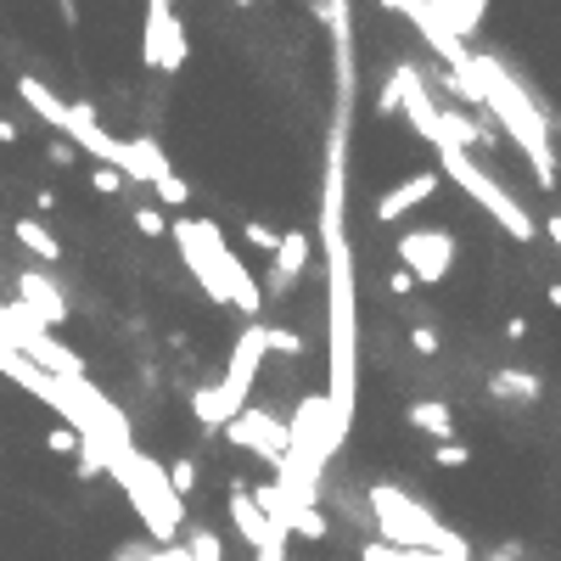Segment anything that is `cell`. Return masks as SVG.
Returning a JSON list of instances; mask_svg holds the SVG:
<instances>
[{"instance_id":"cell-29","label":"cell","mask_w":561,"mask_h":561,"mask_svg":"<svg viewBox=\"0 0 561 561\" xmlns=\"http://www.w3.org/2000/svg\"><path fill=\"white\" fill-rule=\"evenodd\" d=\"M242 242H247L253 253H276V247H281V230H270L264 219H247V225H242Z\"/></svg>"},{"instance_id":"cell-32","label":"cell","mask_w":561,"mask_h":561,"mask_svg":"<svg viewBox=\"0 0 561 561\" xmlns=\"http://www.w3.org/2000/svg\"><path fill=\"white\" fill-rule=\"evenodd\" d=\"M163 472H169V488L180 494V500L196 488V467H191V460H175V467H163Z\"/></svg>"},{"instance_id":"cell-50","label":"cell","mask_w":561,"mask_h":561,"mask_svg":"<svg viewBox=\"0 0 561 561\" xmlns=\"http://www.w3.org/2000/svg\"><path fill=\"white\" fill-rule=\"evenodd\" d=\"M382 7H387V12H399V7H405V0H382Z\"/></svg>"},{"instance_id":"cell-20","label":"cell","mask_w":561,"mask_h":561,"mask_svg":"<svg viewBox=\"0 0 561 561\" xmlns=\"http://www.w3.org/2000/svg\"><path fill=\"white\" fill-rule=\"evenodd\" d=\"M17 95H23V107L35 113L40 124H51V129H62V124H68V102H62V95H56L46 79L23 74V79H17Z\"/></svg>"},{"instance_id":"cell-7","label":"cell","mask_w":561,"mask_h":561,"mask_svg":"<svg viewBox=\"0 0 561 561\" xmlns=\"http://www.w3.org/2000/svg\"><path fill=\"white\" fill-rule=\"evenodd\" d=\"M399 270H410L426 286L449 281V270H455V237H449V230H405V237H399Z\"/></svg>"},{"instance_id":"cell-22","label":"cell","mask_w":561,"mask_h":561,"mask_svg":"<svg viewBox=\"0 0 561 561\" xmlns=\"http://www.w3.org/2000/svg\"><path fill=\"white\" fill-rule=\"evenodd\" d=\"M12 237H17V247H23L28 258H40V264H56V258H62V242L51 237L35 214H23V219L12 225Z\"/></svg>"},{"instance_id":"cell-39","label":"cell","mask_w":561,"mask_h":561,"mask_svg":"<svg viewBox=\"0 0 561 561\" xmlns=\"http://www.w3.org/2000/svg\"><path fill=\"white\" fill-rule=\"evenodd\" d=\"M387 286H393V298H410V292H416V276H410V270H393Z\"/></svg>"},{"instance_id":"cell-41","label":"cell","mask_w":561,"mask_h":561,"mask_svg":"<svg viewBox=\"0 0 561 561\" xmlns=\"http://www.w3.org/2000/svg\"><path fill=\"white\" fill-rule=\"evenodd\" d=\"M35 208H40V214H56V208H62V196H56V191H40V196H35Z\"/></svg>"},{"instance_id":"cell-11","label":"cell","mask_w":561,"mask_h":561,"mask_svg":"<svg viewBox=\"0 0 561 561\" xmlns=\"http://www.w3.org/2000/svg\"><path fill=\"white\" fill-rule=\"evenodd\" d=\"M264 354H270V343H264V326H258V320H247V332L237 337V348H230V359H225L219 387H225V393H237V399L247 405V393H253V382H258Z\"/></svg>"},{"instance_id":"cell-2","label":"cell","mask_w":561,"mask_h":561,"mask_svg":"<svg viewBox=\"0 0 561 561\" xmlns=\"http://www.w3.org/2000/svg\"><path fill=\"white\" fill-rule=\"evenodd\" d=\"M366 511L377 522L382 545H405V550H438V556H472V545L444 527L433 511H426L416 494H405L399 483H371L366 488Z\"/></svg>"},{"instance_id":"cell-46","label":"cell","mask_w":561,"mask_h":561,"mask_svg":"<svg viewBox=\"0 0 561 561\" xmlns=\"http://www.w3.org/2000/svg\"><path fill=\"white\" fill-rule=\"evenodd\" d=\"M545 298H550V304L561 309V281H556V286H545Z\"/></svg>"},{"instance_id":"cell-17","label":"cell","mask_w":561,"mask_h":561,"mask_svg":"<svg viewBox=\"0 0 561 561\" xmlns=\"http://www.w3.org/2000/svg\"><path fill=\"white\" fill-rule=\"evenodd\" d=\"M304 264H309V237H304V230H281V247L270 253V298H286V292L281 286H292V281H298L304 276Z\"/></svg>"},{"instance_id":"cell-21","label":"cell","mask_w":561,"mask_h":561,"mask_svg":"<svg viewBox=\"0 0 561 561\" xmlns=\"http://www.w3.org/2000/svg\"><path fill=\"white\" fill-rule=\"evenodd\" d=\"M426 7L438 12V23L449 28L455 40H472L477 23H483V12H488V0H426Z\"/></svg>"},{"instance_id":"cell-14","label":"cell","mask_w":561,"mask_h":561,"mask_svg":"<svg viewBox=\"0 0 561 561\" xmlns=\"http://www.w3.org/2000/svg\"><path fill=\"white\" fill-rule=\"evenodd\" d=\"M62 136H68L79 152L102 157L107 169H118V163H124V141H113L107 129L95 124V107H90V102H74V107H68V124H62Z\"/></svg>"},{"instance_id":"cell-30","label":"cell","mask_w":561,"mask_h":561,"mask_svg":"<svg viewBox=\"0 0 561 561\" xmlns=\"http://www.w3.org/2000/svg\"><path fill=\"white\" fill-rule=\"evenodd\" d=\"M264 343H270V354H292V359L304 354V337L286 332V326H264Z\"/></svg>"},{"instance_id":"cell-38","label":"cell","mask_w":561,"mask_h":561,"mask_svg":"<svg viewBox=\"0 0 561 561\" xmlns=\"http://www.w3.org/2000/svg\"><path fill=\"white\" fill-rule=\"evenodd\" d=\"M410 348H416V354H438V332H433V326H416V332H410Z\"/></svg>"},{"instance_id":"cell-48","label":"cell","mask_w":561,"mask_h":561,"mask_svg":"<svg viewBox=\"0 0 561 561\" xmlns=\"http://www.w3.org/2000/svg\"><path fill=\"white\" fill-rule=\"evenodd\" d=\"M545 124H550V136H561V113H545Z\"/></svg>"},{"instance_id":"cell-5","label":"cell","mask_w":561,"mask_h":561,"mask_svg":"<svg viewBox=\"0 0 561 561\" xmlns=\"http://www.w3.org/2000/svg\"><path fill=\"white\" fill-rule=\"evenodd\" d=\"M438 163H444V175L472 196V203L506 230V237H517V242H534L539 237V225H534V214H527L522 203H511V191L494 180L483 163H472V152H460V146H438Z\"/></svg>"},{"instance_id":"cell-42","label":"cell","mask_w":561,"mask_h":561,"mask_svg":"<svg viewBox=\"0 0 561 561\" xmlns=\"http://www.w3.org/2000/svg\"><path fill=\"white\" fill-rule=\"evenodd\" d=\"M506 337H511V343H522V337H527V320H522V315H511V320H506Z\"/></svg>"},{"instance_id":"cell-40","label":"cell","mask_w":561,"mask_h":561,"mask_svg":"<svg viewBox=\"0 0 561 561\" xmlns=\"http://www.w3.org/2000/svg\"><path fill=\"white\" fill-rule=\"evenodd\" d=\"M377 113H399V90H393V79H387V90L377 95Z\"/></svg>"},{"instance_id":"cell-6","label":"cell","mask_w":561,"mask_h":561,"mask_svg":"<svg viewBox=\"0 0 561 561\" xmlns=\"http://www.w3.org/2000/svg\"><path fill=\"white\" fill-rule=\"evenodd\" d=\"M7 348H17L23 359H35L46 377H85V359L68 343H56L51 326H40L17 298L7 304Z\"/></svg>"},{"instance_id":"cell-27","label":"cell","mask_w":561,"mask_h":561,"mask_svg":"<svg viewBox=\"0 0 561 561\" xmlns=\"http://www.w3.org/2000/svg\"><path fill=\"white\" fill-rule=\"evenodd\" d=\"M292 534H304V539H326L332 534V522H326L320 506H292Z\"/></svg>"},{"instance_id":"cell-37","label":"cell","mask_w":561,"mask_h":561,"mask_svg":"<svg viewBox=\"0 0 561 561\" xmlns=\"http://www.w3.org/2000/svg\"><path fill=\"white\" fill-rule=\"evenodd\" d=\"M74 157H79V146H74V141H51V152H46V163H51V169H68Z\"/></svg>"},{"instance_id":"cell-3","label":"cell","mask_w":561,"mask_h":561,"mask_svg":"<svg viewBox=\"0 0 561 561\" xmlns=\"http://www.w3.org/2000/svg\"><path fill=\"white\" fill-rule=\"evenodd\" d=\"M107 472H113V483L129 494V506L141 511L146 534H152L157 545H175V539L186 534V500L169 488V472H163L157 460H146L141 449H129V455L113 460Z\"/></svg>"},{"instance_id":"cell-24","label":"cell","mask_w":561,"mask_h":561,"mask_svg":"<svg viewBox=\"0 0 561 561\" xmlns=\"http://www.w3.org/2000/svg\"><path fill=\"white\" fill-rule=\"evenodd\" d=\"M488 393H494V399H522V405H534L545 387H539L534 371H494V377H488Z\"/></svg>"},{"instance_id":"cell-15","label":"cell","mask_w":561,"mask_h":561,"mask_svg":"<svg viewBox=\"0 0 561 561\" xmlns=\"http://www.w3.org/2000/svg\"><path fill=\"white\" fill-rule=\"evenodd\" d=\"M230 527H237L253 550H281V534L270 527V517L258 511V500H253L247 483H230Z\"/></svg>"},{"instance_id":"cell-18","label":"cell","mask_w":561,"mask_h":561,"mask_svg":"<svg viewBox=\"0 0 561 561\" xmlns=\"http://www.w3.org/2000/svg\"><path fill=\"white\" fill-rule=\"evenodd\" d=\"M118 175H124V180H146V186H157L163 175H175V169H169V157H163V146H157L152 136H141V141H124Z\"/></svg>"},{"instance_id":"cell-43","label":"cell","mask_w":561,"mask_h":561,"mask_svg":"<svg viewBox=\"0 0 561 561\" xmlns=\"http://www.w3.org/2000/svg\"><path fill=\"white\" fill-rule=\"evenodd\" d=\"M56 12H62V23L74 28V23H79V0H56Z\"/></svg>"},{"instance_id":"cell-35","label":"cell","mask_w":561,"mask_h":561,"mask_svg":"<svg viewBox=\"0 0 561 561\" xmlns=\"http://www.w3.org/2000/svg\"><path fill=\"white\" fill-rule=\"evenodd\" d=\"M433 460H438V467H472V449L449 438V444H438V449H433Z\"/></svg>"},{"instance_id":"cell-23","label":"cell","mask_w":561,"mask_h":561,"mask_svg":"<svg viewBox=\"0 0 561 561\" xmlns=\"http://www.w3.org/2000/svg\"><path fill=\"white\" fill-rule=\"evenodd\" d=\"M410 426H416V433H426V438H438V444H449L455 416H449L444 399H421V405H410Z\"/></svg>"},{"instance_id":"cell-25","label":"cell","mask_w":561,"mask_h":561,"mask_svg":"<svg viewBox=\"0 0 561 561\" xmlns=\"http://www.w3.org/2000/svg\"><path fill=\"white\" fill-rule=\"evenodd\" d=\"M359 561H472V556H438V550H405V545L366 539L359 545Z\"/></svg>"},{"instance_id":"cell-10","label":"cell","mask_w":561,"mask_h":561,"mask_svg":"<svg viewBox=\"0 0 561 561\" xmlns=\"http://www.w3.org/2000/svg\"><path fill=\"white\" fill-rule=\"evenodd\" d=\"M393 90H399V113L416 124V136H426L433 146H449V141H444V124H438V102L426 95V85H421V74L410 68V62L393 68Z\"/></svg>"},{"instance_id":"cell-33","label":"cell","mask_w":561,"mask_h":561,"mask_svg":"<svg viewBox=\"0 0 561 561\" xmlns=\"http://www.w3.org/2000/svg\"><path fill=\"white\" fill-rule=\"evenodd\" d=\"M46 449H51V455H79V433H74V426H51Z\"/></svg>"},{"instance_id":"cell-28","label":"cell","mask_w":561,"mask_h":561,"mask_svg":"<svg viewBox=\"0 0 561 561\" xmlns=\"http://www.w3.org/2000/svg\"><path fill=\"white\" fill-rule=\"evenodd\" d=\"M230 304H237V309H242V315H247V320H253V315H258V309H264V292H258V281H253V276H247V270H242V276H237V286H230Z\"/></svg>"},{"instance_id":"cell-51","label":"cell","mask_w":561,"mask_h":561,"mask_svg":"<svg viewBox=\"0 0 561 561\" xmlns=\"http://www.w3.org/2000/svg\"><path fill=\"white\" fill-rule=\"evenodd\" d=\"M237 7H253V0H237Z\"/></svg>"},{"instance_id":"cell-4","label":"cell","mask_w":561,"mask_h":561,"mask_svg":"<svg viewBox=\"0 0 561 561\" xmlns=\"http://www.w3.org/2000/svg\"><path fill=\"white\" fill-rule=\"evenodd\" d=\"M169 237L180 242V258H186V270L196 276V286H203L214 304H230V286H237V276L247 270V264L225 247L219 225L214 219H175Z\"/></svg>"},{"instance_id":"cell-9","label":"cell","mask_w":561,"mask_h":561,"mask_svg":"<svg viewBox=\"0 0 561 561\" xmlns=\"http://www.w3.org/2000/svg\"><path fill=\"white\" fill-rule=\"evenodd\" d=\"M186 56H191V46H186V28H180L175 7H169V12H152V7H146L141 62H146L152 74H180V68H186Z\"/></svg>"},{"instance_id":"cell-12","label":"cell","mask_w":561,"mask_h":561,"mask_svg":"<svg viewBox=\"0 0 561 561\" xmlns=\"http://www.w3.org/2000/svg\"><path fill=\"white\" fill-rule=\"evenodd\" d=\"M399 12H405V17L416 23V35H421L426 46H433V51H438V62H444V68H449V74H467V68H472V51H467V40H455V35H449V28L438 23V12H433V7H426V0H405V7H399Z\"/></svg>"},{"instance_id":"cell-13","label":"cell","mask_w":561,"mask_h":561,"mask_svg":"<svg viewBox=\"0 0 561 561\" xmlns=\"http://www.w3.org/2000/svg\"><path fill=\"white\" fill-rule=\"evenodd\" d=\"M17 304L35 315L40 326H51V332L68 320V292H62L46 270H23V276H17Z\"/></svg>"},{"instance_id":"cell-26","label":"cell","mask_w":561,"mask_h":561,"mask_svg":"<svg viewBox=\"0 0 561 561\" xmlns=\"http://www.w3.org/2000/svg\"><path fill=\"white\" fill-rule=\"evenodd\" d=\"M186 556L191 561H225V545L214 527H186Z\"/></svg>"},{"instance_id":"cell-1","label":"cell","mask_w":561,"mask_h":561,"mask_svg":"<svg viewBox=\"0 0 561 561\" xmlns=\"http://www.w3.org/2000/svg\"><path fill=\"white\" fill-rule=\"evenodd\" d=\"M460 79H477L483 90V113L500 118V129L522 146V157L534 163V175L539 186H556V152H550V124L545 113L534 107V95H527L506 68H500V56H472V68L460 74Z\"/></svg>"},{"instance_id":"cell-31","label":"cell","mask_w":561,"mask_h":561,"mask_svg":"<svg viewBox=\"0 0 561 561\" xmlns=\"http://www.w3.org/2000/svg\"><path fill=\"white\" fill-rule=\"evenodd\" d=\"M157 196H163V208H186V203H191V186H186L180 175H163V180H157Z\"/></svg>"},{"instance_id":"cell-34","label":"cell","mask_w":561,"mask_h":561,"mask_svg":"<svg viewBox=\"0 0 561 561\" xmlns=\"http://www.w3.org/2000/svg\"><path fill=\"white\" fill-rule=\"evenodd\" d=\"M136 230H141V237H152V242H157V237H169V219H163L157 208H136Z\"/></svg>"},{"instance_id":"cell-44","label":"cell","mask_w":561,"mask_h":561,"mask_svg":"<svg viewBox=\"0 0 561 561\" xmlns=\"http://www.w3.org/2000/svg\"><path fill=\"white\" fill-rule=\"evenodd\" d=\"M12 141H17V124H12V118H0V146H12Z\"/></svg>"},{"instance_id":"cell-47","label":"cell","mask_w":561,"mask_h":561,"mask_svg":"<svg viewBox=\"0 0 561 561\" xmlns=\"http://www.w3.org/2000/svg\"><path fill=\"white\" fill-rule=\"evenodd\" d=\"M146 561H175V545H163L157 556H146Z\"/></svg>"},{"instance_id":"cell-19","label":"cell","mask_w":561,"mask_h":561,"mask_svg":"<svg viewBox=\"0 0 561 561\" xmlns=\"http://www.w3.org/2000/svg\"><path fill=\"white\" fill-rule=\"evenodd\" d=\"M242 410H247V405L237 399V393H225L219 382H203V387L191 393V416L203 421V426H219V433H225V426L237 421Z\"/></svg>"},{"instance_id":"cell-16","label":"cell","mask_w":561,"mask_h":561,"mask_svg":"<svg viewBox=\"0 0 561 561\" xmlns=\"http://www.w3.org/2000/svg\"><path fill=\"white\" fill-rule=\"evenodd\" d=\"M433 191H438V175H433V169H426V175H410V180H399L393 191L377 196V219H382V225H399V219H405L410 208H421Z\"/></svg>"},{"instance_id":"cell-49","label":"cell","mask_w":561,"mask_h":561,"mask_svg":"<svg viewBox=\"0 0 561 561\" xmlns=\"http://www.w3.org/2000/svg\"><path fill=\"white\" fill-rule=\"evenodd\" d=\"M258 561H286L281 550H258Z\"/></svg>"},{"instance_id":"cell-45","label":"cell","mask_w":561,"mask_h":561,"mask_svg":"<svg viewBox=\"0 0 561 561\" xmlns=\"http://www.w3.org/2000/svg\"><path fill=\"white\" fill-rule=\"evenodd\" d=\"M545 230H550V242L561 247V214H550V219H545Z\"/></svg>"},{"instance_id":"cell-8","label":"cell","mask_w":561,"mask_h":561,"mask_svg":"<svg viewBox=\"0 0 561 561\" xmlns=\"http://www.w3.org/2000/svg\"><path fill=\"white\" fill-rule=\"evenodd\" d=\"M225 438L237 444V449H247V455H258V460H270V467H281V455L292 449V426L281 416H270V410L247 405L237 421L225 426Z\"/></svg>"},{"instance_id":"cell-36","label":"cell","mask_w":561,"mask_h":561,"mask_svg":"<svg viewBox=\"0 0 561 561\" xmlns=\"http://www.w3.org/2000/svg\"><path fill=\"white\" fill-rule=\"evenodd\" d=\"M90 186L102 191V196H118V191H124V175H118V169H107V163H102V169L90 175Z\"/></svg>"}]
</instances>
